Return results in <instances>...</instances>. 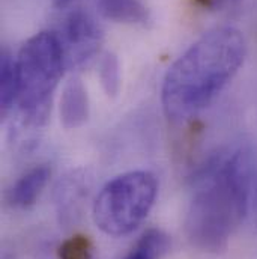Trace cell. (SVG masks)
Masks as SVG:
<instances>
[{"label": "cell", "instance_id": "6da1fadb", "mask_svg": "<svg viewBox=\"0 0 257 259\" xmlns=\"http://www.w3.org/2000/svg\"><path fill=\"white\" fill-rule=\"evenodd\" d=\"M253 154L245 145L218 149L191 177L193 197L185 217L190 244L221 253L244 222L251 193Z\"/></svg>", "mask_w": 257, "mask_h": 259}, {"label": "cell", "instance_id": "7a4b0ae2", "mask_svg": "<svg viewBox=\"0 0 257 259\" xmlns=\"http://www.w3.org/2000/svg\"><path fill=\"white\" fill-rule=\"evenodd\" d=\"M245 56L241 30L223 26L203 33L164 75L161 104L167 119L182 124L209 107L238 74Z\"/></svg>", "mask_w": 257, "mask_h": 259}, {"label": "cell", "instance_id": "3957f363", "mask_svg": "<svg viewBox=\"0 0 257 259\" xmlns=\"http://www.w3.org/2000/svg\"><path fill=\"white\" fill-rule=\"evenodd\" d=\"M20 116L45 124L52 97L66 69L64 50L56 32L42 30L29 38L17 58Z\"/></svg>", "mask_w": 257, "mask_h": 259}, {"label": "cell", "instance_id": "277c9868", "mask_svg": "<svg viewBox=\"0 0 257 259\" xmlns=\"http://www.w3.org/2000/svg\"><path fill=\"white\" fill-rule=\"evenodd\" d=\"M158 194V180L147 170H131L109 181L93 200V220L107 235L122 237L149 215Z\"/></svg>", "mask_w": 257, "mask_h": 259}, {"label": "cell", "instance_id": "5b68a950", "mask_svg": "<svg viewBox=\"0 0 257 259\" xmlns=\"http://www.w3.org/2000/svg\"><path fill=\"white\" fill-rule=\"evenodd\" d=\"M64 50L66 69H81L101 50L104 32L96 18L83 8L69 11L56 32Z\"/></svg>", "mask_w": 257, "mask_h": 259}, {"label": "cell", "instance_id": "8992f818", "mask_svg": "<svg viewBox=\"0 0 257 259\" xmlns=\"http://www.w3.org/2000/svg\"><path fill=\"white\" fill-rule=\"evenodd\" d=\"M93 177L89 169L77 167L65 174L55 187V206L65 229L78 225L84 215L92 192Z\"/></svg>", "mask_w": 257, "mask_h": 259}, {"label": "cell", "instance_id": "52a82bcc", "mask_svg": "<svg viewBox=\"0 0 257 259\" xmlns=\"http://www.w3.org/2000/svg\"><path fill=\"white\" fill-rule=\"evenodd\" d=\"M52 175V169L47 164L35 166L21 175L8 190L6 200L12 208L27 209L36 203L41 193L44 192Z\"/></svg>", "mask_w": 257, "mask_h": 259}, {"label": "cell", "instance_id": "ba28073f", "mask_svg": "<svg viewBox=\"0 0 257 259\" xmlns=\"http://www.w3.org/2000/svg\"><path fill=\"white\" fill-rule=\"evenodd\" d=\"M61 122L66 130H75L86 124L90 113L87 89L80 77H71L61 97Z\"/></svg>", "mask_w": 257, "mask_h": 259}, {"label": "cell", "instance_id": "9c48e42d", "mask_svg": "<svg viewBox=\"0 0 257 259\" xmlns=\"http://www.w3.org/2000/svg\"><path fill=\"white\" fill-rule=\"evenodd\" d=\"M98 8L115 23L144 26L150 21V11L143 0H98Z\"/></svg>", "mask_w": 257, "mask_h": 259}, {"label": "cell", "instance_id": "30bf717a", "mask_svg": "<svg viewBox=\"0 0 257 259\" xmlns=\"http://www.w3.org/2000/svg\"><path fill=\"white\" fill-rule=\"evenodd\" d=\"M170 250V237L158 229H147L124 259H163Z\"/></svg>", "mask_w": 257, "mask_h": 259}, {"label": "cell", "instance_id": "8fae6325", "mask_svg": "<svg viewBox=\"0 0 257 259\" xmlns=\"http://www.w3.org/2000/svg\"><path fill=\"white\" fill-rule=\"evenodd\" d=\"M18 100V74L17 61L8 52H2L0 59V106L2 113L6 115Z\"/></svg>", "mask_w": 257, "mask_h": 259}, {"label": "cell", "instance_id": "7c38bea8", "mask_svg": "<svg viewBox=\"0 0 257 259\" xmlns=\"http://www.w3.org/2000/svg\"><path fill=\"white\" fill-rule=\"evenodd\" d=\"M98 74L106 95L110 98H116L121 92L122 78H121V64L115 53L112 52L102 53V56L99 58Z\"/></svg>", "mask_w": 257, "mask_h": 259}, {"label": "cell", "instance_id": "4fadbf2b", "mask_svg": "<svg viewBox=\"0 0 257 259\" xmlns=\"http://www.w3.org/2000/svg\"><path fill=\"white\" fill-rule=\"evenodd\" d=\"M59 259H93V243L84 234H74L58 247Z\"/></svg>", "mask_w": 257, "mask_h": 259}, {"label": "cell", "instance_id": "5bb4252c", "mask_svg": "<svg viewBox=\"0 0 257 259\" xmlns=\"http://www.w3.org/2000/svg\"><path fill=\"white\" fill-rule=\"evenodd\" d=\"M197 2L200 6L203 8H208V9H217V8H223V6H227L230 3H235L238 0H194Z\"/></svg>", "mask_w": 257, "mask_h": 259}, {"label": "cell", "instance_id": "9a60e30c", "mask_svg": "<svg viewBox=\"0 0 257 259\" xmlns=\"http://www.w3.org/2000/svg\"><path fill=\"white\" fill-rule=\"evenodd\" d=\"M53 2V5L56 6V8H61V9H64V8H66L72 0H52Z\"/></svg>", "mask_w": 257, "mask_h": 259}, {"label": "cell", "instance_id": "2e32d148", "mask_svg": "<svg viewBox=\"0 0 257 259\" xmlns=\"http://www.w3.org/2000/svg\"><path fill=\"white\" fill-rule=\"evenodd\" d=\"M254 211L257 212V189H256V193H254Z\"/></svg>", "mask_w": 257, "mask_h": 259}, {"label": "cell", "instance_id": "e0dca14e", "mask_svg": "<svg viewBox=\"0 0 257 259\" xmlns=\"http://www.w3.org/2000/svg\"><path fill=\"white\" fill-rule=\"evenodd\" d=\"M256 220H257V212H256Z\"/></svg>", "mask_w": 257, "mask_h": 259}, {"label": "cell", "instance_id": "ac0fdd59", "mask_svg": "<svg viewBox=\"0 0 257 259\" xmlns=\"http://www.w3.org/2000/svg\"><path fill=\"white\" fill-rule=\"evenodd\" d=\"M3 259H8V258H3Z\"/></svg>", "mask_w": 257, "mask_h": 259}]
</instances>
